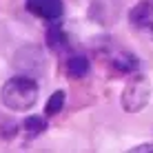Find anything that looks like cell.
Wrapping results in <instances>:
<instances>
[{
    "instance_id": "obj_1",
    "label": "cell",
    "mask_w": 153,
    "mask_h": 153,
    "mask_svg": "<svg viewBox=\"0 0 153 153\" xmlns=\"http://www.w3.org/2000/svg\"><path fill=\"white\" fill-rule=\"evenodd\" d=\"M0 100L9 111H29L38 102V82L36 78L18 73L9 78L0 89Z\"/></svg>"
},
{
    "instance_id": "obj_2",
    "label": "cell",
    "mask_w": 153,
    "mask_h": 153,
    "mask_svg": "<svg viewBox=\"0 0 153 153\" xmlns=\"http://www.w3.org/2000/svg\"><path fill=\"white\" fill-rule=\"evenodd\" d=\"M151 100V82L142 73H131L129 82L122 89V109L126 113H140Z\"/></svg>"
},
{
    "instance_id": "obj_3",
    "label": "cell",
    "mask_w": 153,
    "mask_h": 153,
    "mask_svg": "<svg viewBox=\"0 0 153 153\" xmlns=\"http://www.w3.org/2000/svg\"><path fill=\"white\" fill-rule=\"evenodd\" d=\"M131 29L144 40L153 42V0H142L129 11Z\"/></svg>"
},
{
    "instance_id": "obj_4",
    "label": "cell",
    "mask_w": 153,
    "mask_h": 153,
    "mask_svg": "<svg viewBox=\"0 0 153 153\" xmlns=\"http://www.w3.org/2000/svg\"><path fill=\"white\" fill-rule=\"evenodd\" d=\"M102 56L107 58V62L111 65V69L115 73H122V76H131V73L138 71V58H135L131 51L122 49V47H111V49H104Z\"/></svg>"
},
{
    "instance_id": "obj_5",
    "label": "cell",
    "mask_w": 153,
    "mask_h": 153,
    "mask_svg": "<svg viewBox=\"0 0 153 153\" xmlns=\"http://www.w3.org/2000/svg\"><path fill=\"white\" fill-rule=\"evenodd\" d=\"M27 11L47 22H53V20L62 18L65 4H62V0H27Z\"/></svg>"
},
{
    "instance_id": "obj_6",
    "label": "cell",
    "mask_w": 153,
    "mask_h": 153,
    "mask_svg": "<svg viewBox=\"0 0 153 153\" xmlns=\"http://www.w3.org/2000/svg\"><path fill=\"white\" fill-rule=\"evenodd\" d=\"M45 38H47V45H49V49H53V51H60L62 47L67 45V33H65V29H62V22H60V20H53V22H49Z\"/></svg>"
},
{
    "instance_id": "obj_7",
    "label": "cell",
    "mask_w": 153,
    "mask_h": 153,
    "mask_svg": "<svg viewBox=\"0 0 153 153\" xmlns=\"http://www.w3.org/2000/svg\"><path fill=\"white\" fill-rule=\"evenodd\" d=\"M91 69V62H89L87 56H71L69 60H67V73H69L71 78H84Z\"/></svg>"
},
{
    "instance_id": "obj_8",
    "label": "cell",
    "mask_w": 153,
    "mask_h": 153,
    "mask_svg": "<svg viewBox=\"0 0 153 153\" xmlns=\"http://www.w3.org/2000/svg\"><path fill=\"white\" fill-rule=\"evenodd\" d=\"M65 100H67V96H65V91H62V89H58V91L51 93L49 100H47V104H45V115H47V118L60 113L62 107H65Z\"/></svg>"
},
{
    "instance_id": "obj_9",
    "label": "cell",
    "mask_w": 153,
    "mask_h": 153,
    "mask_svg": "<svg viewBox=\"0 0 153 153\" xmlns=\"http://www.w3.org/2000/svg\"><path fill=\"white\" fill-rule=\"evenodd\" d=\"M22 129H25V133L27 135H40L42 131L47 129V118L45 115H29V118H25V122H22Z\"/></svg>"
},
{
    "instance_id": "obj_10",
    "label": "cell",
    "mask_w": 153,
    "mask_h": 153,
    "mask_svg": "<svg viewBox=\"0 0 153 153\" xmlns=\"http://www.w3.org/2000/svg\"><path fill=\"white\" fill-rule=\"evenodd\" d=\"M133 153H153V142H146V144H138L131 149Z\"/></svg>"
}]
</instances>
